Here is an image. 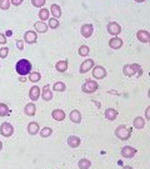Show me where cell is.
<instances>
[{
	"label": "cell",
	"mask_w": 150,
	"mask_h": 169,
	"mask_svg": "<svg viewBox=\"0 0 150 169\" xmlns=\"http://www.w3.org/2000/svg\"><path fill=\"white\" fill-rule=\"evenodd\" d=\"M31 67V65L28 60L25 59H22L17 63L16 70L20 75H25L30 72Z\"/></svg>",
	"instance_id": "6da1fadb"
},
{
	"label": "cell",
	"mask_w": 150,
	"mask_h": 169,
	"mask_svg": "<svg viewBox=\"0 0 150 169\" xmlns=\"http://www.w3.org/2000/svg\"><path fill=\"white\" fill-rule=\"evenodd\" d=\"M131 129L127 128L124 125L118 127L115 131L116 136L122 140H126L129 138L131 135Z\"/></svg>",
	"instance_id": "7a4b0ae2"
},
{
	"label": "cell",
	"mask_w": 150,
	"mask_h": 169,
	"mask_svg": "<svg viewBox=\"0 0 150 169\" xmlns=\"http://www.w3.org/2000/svg\"><path fill=\"white\" fill-rule=\"evenodd\" d=\"M107 28L108 32L113 35H117L121 31V26L115 21L109 23L107 26Z\"/></svg>",
	"instance_id": "3957f363"
},
{
	"label": "cell",
	"mask_w": 150,
	"mask_h": 169,
	"mask_svg": "<svg viewBox=\"0 0 150 169\" xmlns=\"http://www.w3.org/2000/svg\"><path fill=\"white\" fill-rule=\"evenodd\" d=\"M93 25L91 24L86 23L82 25L81 28V33L84 37H90L93 31Z\"/></svg>",
	"instance_id": "277c9868"
},
{
	"label": "cell",
	"mask_w": 150,
	"mask_h": 169,
	"mask_svg": "<svg viewBox=\"0 0 150 169\" xmlns=\"http://www.w3.org/2000/svg\"><path fill=\"white\" fill-rule=\"evenodd\" d=\"M137 152V151L134 148L129 146H126L122 149L121 153L125 158H131L134 156Z\"/></svg>",
	"instance_id": "5b68a950"
},
{
	"label": "cell",
	"mask_w": 150,
	"mask_h": 169,
	"mask_svg": "<svg viewBox=\"0 0 150 169\" xmlns=\"http://www.w3.org/2000/svg\"><path fill=\"white\" fill-rule=\"evenodd\" d=\"M136 36L138 40L142 42L147 43L149 42V33L146 31L139 30L137 32Z\"/></svg>",
	"instance_id": "8992f818"
},
{
	"label": "cell",
	"mask_w": 150,
	"mask_h": 169,
	"mask_svg": "<svg viewBox=\"0 0 150 169\" xmlns=\"http://www.w3.org/2000/svg\"><path fill=\"white\" fill-rule=\"evenodd\" d=\"M108 44L110 48L116 49L122 47L123 44V42L122 40L119 37H113L110 40Z\"/></svg>",
	"instance_id": "52a82bcc"
},
{
	"label": "cell",
	"mask_w": 150,
	"mask_h": 169,
	"mask_svg": "<svg viewBox=\"0 0 150 169\" xmlns=\"http://www.w3.org/2000/svg\"><path fill=\"white\" fill-rule=\"evenodd\" d=\"M93 65V61L91 59H88L85 60L80 66V72L83 73L88 71L92 67Z\"/></svg>",
	"instance_id": "ba28073f"
},
{
	"label": "cell",
	"mask_w": 150,
	"mask_h": 169,
	"mask_svg": "<svg viewBox=\"0 0 150 169\" xmlns=\"http://www.w3.org/2000/svg\"><path fill=\"white\" fill-rule=\"evenodd\" d=\"M52 118L58 121H61L63 120L65 116V114L63 111L59 109L54 110L52 113Z\"/></svg>",
	"instance_id": "9c48e42d"
},
{
	"label": "cell",
	"mask_w": 150,
	"mask_h": 169,
	"mask_svg": "<svg viewBox=\"0 0 150 169\" xmlns=\"http://www.w3.org/2000/svg\"><path fill=\"white\" fill-rule=\"evenodd\" d=\"M69 117L70 120L73 122L79 124L81 121V116L77 110H74L70 113Z\"/></svg>",
	"instance_id": "30bf717a"
},
{
	"label": "cell",
	"mask_w": 150,
	"mask_h": 169,
	"mask_svg": "<svg viewBox=\"0 0 150 169\" xmlns=\"http://www.w3.org/2000/svg\"><path fill=\"white\" fill-rule=\"evenodd\" d=\"M80 138L75 136H70L68 138L67 142L69 146L72 148L78 146L80 143Z\"/></svg>",
	"instance_id": "8fae6325"
},
{
	"label": "cell",
	"mask_w": 150,
	"mask_h": 169,
	"mask_svg": "<svg viewBox=\"0 0 150 169\" xmlns=\"http://www.w3.org/2000/svg\"><path fill=\"white\" fill-rule=\"evenodd\" d=\"M42 97L45 101H49L52 99V92L49 89V86L47 85L44 86L42 89Z\"/></svg>",
	"instance_id": "7c38bea8"
},
{
	"label": "cell",
	"mask_w": 150,
	"mask_h": 169,
	"mask_svg": "<svg viewBox=\"0 0 150 169\" xmlns=\"http://www.w3.org/2000/svg\"><path fill=\"white\" fill-rule=\"evenodd\" d=\"M37 37V34L34 31H30L25 33V40L29 43L36 42Z\"/></svg>",
	"instance_id": "4fadbf2b"
},
{
	"label": "cell",
	"mask_w": 150,
	"mask_h": 169,
	"mask_svg": "<svg viewBox=\"0 0 150 169\" xmlns=\"http://www.w3.org/2000/svg\"><path fill=\"white\" fill-rule=\"evenodd\" d=\"M34 26L36 30L40 33H44L47 30V24L42 21H38L35 23Z\"/></svg>",
	"instance_id": "5bb4252c"
},
{
	"label": "cell",
	"mask_w": 150,
	"mask_h": 169,
	"mask_svg": "<svg viewBox=\"0 0 150 169\" xmlns=\"http://www.w3.org/2000/svg\"><path fill=\"white\" fill-rule=\"evenodd\" d=\"M40 129L39 125L35 122L30 123L28 126V131L29 133L35 135L38 132Z\"/></svg>",
	"instance_id": "9a60e30c"
},
{
	"label": "cell",
	"mask_w": 150,
	"mask_h": 169,
	"mask_svg": "<svg viewBox=\"0 0 150 169\" xmlns=\"http://www.w3.org/2000/svg\"><path fill=\"white\" fill-rule=\"evenodd\" d=\"M50 9L52 15L54 17L58 18L61 16V11L60 6L58 5L53 4L51 5Z\"/></svg>",
	"instance_id": "2e32d148"
},
{
	"label": "cell",
	"mask_w": 150,
	"mask_h": 169,
	"mask_svg": "<svg viewBox=\"0 0 150 169\" xmlns=\"http://www.w3.org/2000/svg\"><path fill=\"white\" fill-rule=\"evenodd\" d=\"M31 99L33 101L37 100L40 95V91L39 87L34 86L31 89Z\"/></svg>",
	"instance_id": "e0dca14e"
},
{
	"label": "cell",
	"mask_w": 150,
	"mask_h": 169,
	"mask_svg": "<svg viewBox=\"0 0 150 169\" xmlns=\"http://www.w3.org/2000/svg\"><path fill=\"white\" fill-rule=\"evenodd\" d=\"M105 117L108 119L112 121L116 118L117 113L114 109H109L106 110L105 113Z\"/></svg>",
	"instance_id": "ac0fdd59"
},
{
	"label": "cell",
	"mask_w": 150,
	"mask_h": 169,
	"mask_svg": "<svg viewBox=\"0 0 150 169\" xmlns=\"http://www.w3.org/2000/svg\"><path fill=\"white\" fill-rule=\"evenodd\" d=\"M145 122L143 118L141 117H138L136 118L134 120L133 122L134 126L136 129H140L142 128L144 125Z\"/></svg>",
	"instance_id": "d6986e66"
},
{
	"label": "cell",
	"mask_w": 150,
	"mask_h": 169,
	"mask_svg": "<svg viewBox=\"0 0 150 169\" xmlns=\"http://www.w3.org/2000/svg\"><path fill=\"white\" fill-rule=\"evenodd\" d=\"M57 70L59 71L62 72L65 71L67 68V62L65 60L59 61L55 65Z\"/></svg>",
	"instance_id": "ffe728a7"
},
{
	"label": "cell",
	"mask_w": 150,
	"mask_h": 169,
	"mask_svg": "<svg viewBox=\"0 0 150 169\" xmlns=\"http://www.w3.org/2000/svg\"><path fill=\"white\" fill-rule=\"evenodd\" d=\"M91 163L88 160L86 159H81L79 162L78 166L81 169L88 168L91 166Z\"/></svg>",
	"instance_id": "44dd1931"
},
{
	"label": "cell",
	"mask_w": 150,
	"mask_h": 169,
	"mask_svg": "<svg viewBox=\"0 0 150 169\" xmlns=\"http://www.w3.org/2000/svg\"><path fill=\"white\" fill-rule=\"evenodd\" d=\"M38 15L41 20L43 21L46 20L49 17V10L47 9L42 8L39 11Z\"/></svg>",
	"instance_id": "7402d4cb"
},
{
	"label": "cell",
	"mask_w": 150,
	"mask_h": 169,
	"mask_svg": "<svg viewBox=\"0 0 150 169\" xmlns=\"http://www.w3.org/2000/svg\"><path fill=\"white\" fill-rule=\"evenodd\" d=\"M52 129L48 127H45L42 129L40 132L41 136L46 138L49 136L52 133Z\"/></svg>",
	"instance_id": "603a6c76"
},
{
	"label": "cell",
	"mask_w": 150,
	"mask_h": 169,
	"mask_svg": "<svg viewBox=\"0 0 150 169\" xmlns=\"http://www.w3.org/2000/svg\"><path fill=\"white\" fill-rule=\"evenodd\" d=\"M66 87L65 84L62 82H57L54 84L53 88L54 91H63L65 90Z\"/></svg>",
	"instance_id": "cb8c5ba5"
},
{
	"label": "cell",
	"mask_w": 150,
	"mask_h": 169,
	"mask_svg": "<svg viewBox=\"0 0 150 169\" xmlns=\"http://www.w3.org/2000/svg\"><path fill=\"white\" fill-rule=\"evenodd\" d=\"M90 51V49L88 46L85 45H82L79 49V53L82 56L87 55Z\"/></svg>",
	"instance_id": "d4e9b609"
},
{
	"label": "cell",
	"mask_w": 150,
	"mask_h": 169,
	"mask_svg": "<svg viewBox=\"0 0 150 169\" xmlns=\"http://www.w3.org/2000/svg\"><path fill=\"white\" fill-rule=\"evenodd\" d=\"M26 112L29 115H34L35 113L36 108L34 104H28L26 108Z\"/></svg>",
	"instance_id": "484cf974"
},
{
	"label": "cell",
	"mask_w": 150,
	"mask_h": 169,
	"mask_svg": "<svg viewBox=\"0 0 150 169\" xmlns=\"http://www.w3.org/2000/svg\"><path fill=\"white\" fill-rule=\"evenodd\" d=\"M59 25V21L54 18H51L49 21V26L52 29L56 28Z\"/></svg>",
	"instance_id": "4316f807"
},
{
	"label": "cell",
	"mask_w": 150,
	"mask_h": 169,
	"mask_svg": "<svg viewBox=\"0 0 150 169\" xmlns=\"http://www.w3.org/2000/svg\"><path fill=\"white\" fill-rule=\"evenodd\" d=\"M45 0H38L32 1L33 4L36 7H40L43 6L45 3Z\"/></svg>",
	"instance_id": "83f0119b"
}]
</instances>
